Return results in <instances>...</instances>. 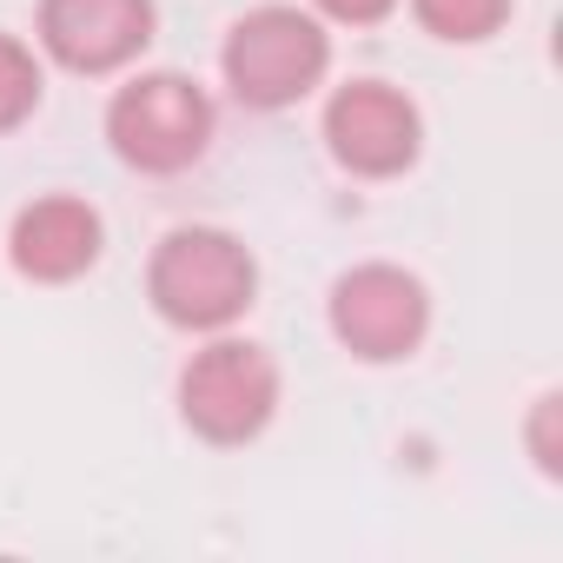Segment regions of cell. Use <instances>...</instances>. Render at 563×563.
Instances as JSON below:
<instances>
[{
	"label": "cell",
	"mask_w": 563,
	"mask_h": 563,
	"mask_svg": "<svg viewBox=\"0 0 563 563\" xmlns=\"http://www.w3.org/2000/svg\"><path fill=\"white\" fill-rule=\"evenodd\" d=\"M418 146H424V120L398 87L345 80L325 100V153L352 179H398L418 166Z\"/></svg>",
	"instance_id": "6"
},
{
	"label": "cell",
	"mask_w": 563,
	"mask_h": 563,
	"mask_svg": "<svg viewBox=\"0 0 563 563\" xmlns=\"http://www.w3.org/2000/svg\"><path fill=\"white\" fill-rule=\"evenodd\" d=\"M411 21H418L431 41L477 47V41L504 34V21H510V0H411Z\"/></svg>",
	"instance_id": "9"
},
{
	"label": "cell",
	"mask_w": 563,
	"mask_h": 563,
	"mask_svg": "<svg viewBox=\"0 0 563 563\" xmlns=\"http://www.w3.org/2000/svg\"><path fill=\"white\" fill-rule=\"evenodd\" d=\"M100 245H107V225L74 192H41L8 225V265L21 278H34V286H74V278H87L100 265Z\"/></svg>",
	"instance_id": "8"
},
{
	"label": "cell",
	"mask_w": 563,
	"mask_h": 563,
	"mask_svg": "<svg viewBox=\"0 0 563 563\" xmlns=\"http://www.w3.org/2000/svg\"><path fill=\"white\" fill-rule=\"evenodd\" d=\"M146 299L173 332H232L258 299V258L225 225H173L146 258Z\"/></svg>",
	"instance_id": "1"
},
{
	"label": "cell",
	"mask_w": 563,
	"mask_h": 563,
	"mask_svg": "<svg viewBox=\"0 0 563 563\" xmlns=\"http://www.w3.org/2000/svg\"><path fill=\"white\" fill-rule=\"evenodd\" d=\"M41 87H47V74H41L34 47L14 41V34H0V133H14L41 107Z\"/></svg>",
	"instance_id": "10"
},
{
	"label": "cell",
	"mask_w": 563,
	"mask_h": 563,
	"mask_svg": "<svg viewBox=\"0 0 563 563\" xmlns=\"http://www.w3.org/2000/svg\"><path fill=\"white\" fill-rule=\"evenodd\" d=\"M153 27H159L153 0H41L34 8V34L47 60L87 80L133 67L153 47Z\"/></svg>",
	"instance_id": "7"
},
{
	"label": "cell",
	"mask_w": 563,
	"mask_h": 563,
	"mask_svg": "<svg viewBox=\"0 0 563 563\" xmlns=\"http://www.w3.org/2000/svg\"><path fill=\"white\" fill-rule=\"evenodd\" d=\"M325 325L358 365H405L431 332V292L418 272L372 258V265H352L332 278Z\"/></svg>",
	"instance_id": "5"
},
{
	"label": "cell",
	"mask_w": 563,
	"mask_h": 563,
	"mask_svg": "<svg viewBox=\"0 0 563 563\" xmlns=\"http://www.w3.org/2000/svg\"><path fill=\"white\" fill-rule=\"evenodd\" d=\"M278 411V358L252 339H225L212 332V345H199L179 365V418L192 438L232 451L252 444Z\"/></svg>",
	"instance_id": "4"
},
{
	"label": "cell",
	"mask_w": 563,
	"mask_h": 563,
	"mask_svg": "<svg viewBox=\"0 0 563 563\" xmlns=\"http://www.w3.org/2000/svg\"><path fill=\"white\" fill-rule=\"evenodd\" d=\"M332 67V34L319 14L286 8V0H265V8L239 14L225 47H219V74L232 87L239 107L252 113H286L299 107Z\"/></svg>",
	"instance_id": "2"
},
{
	"label": "cell",
	"mask_w": 563,
	"mask_h": 563,
	"mask_svg": "<svg viewBox=\"0 0 563 563\" xmlns=\"http://www.w3.org/2000/svg\"><path fill=\"white\" fill-rule=\"evenodd\" d=\"M556 418H563V398H556V391H543V398L530 405V431H523V438H530V457H537V471H543V477H556V471H563Z\"/></svg>",
	"instance_id": "11"
},
{
	"label": "cell",
	"mask_w": 563,
	"mask_h": 563,
	"mask_svg": "<svg viewBox=\"0 0 563 563\" xmlns=\"http://www.w3.org/2000/svg\"><path fill=\"white\" fill-rule=\"evenodd\" d=\"M107 146L120 153V166L173 179L212 146V93L186 74H140L107 107Z\"/></svg>",
	"instance_id": "3"
},
{
	"label": "cell",
	"mask_w": 563,
	"mask_h": 563,
	"mask_svg": "<svg viewBox=\"0 0 563 563\" xmlns=\"http://www.w3.org/2000/svg\"><path fill=\"white\" fill-rule=\"evenodd\" d=\"M319 21H339V27H378L398 0H312Z\"/></svg>",
	"instance_id": "12"
}]
</instances>
